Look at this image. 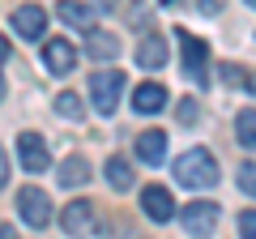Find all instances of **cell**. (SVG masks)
<instances>
[{"instance_id": "1", "label": "cell", "mask_w": 256, "mask_h": 239, "mask_svg": "<svg viewBox=\"0 0 256 239\" xmlns=\"http://www.w3.org/2000/svg\"><path fill=\"white\" fill-rule=\"evenodd\" d=\"M175 180L192 192H205V188L218 184V162H214L210 150H188V154L175 158Z\"/></svg>"}, {"instance_id": "2", "label": "cell", "mask_w": 256, "mask_h": 239, "mask_svg": "<svg viewBox=\"0 0 256 239\" xmlns=\"http://www.w3.org/2000/svg\"><path fill=\"white\" fill-rule=\"evenodd\" d=\"M120 94H124V73L120 68H98L90 77V102L98 116H111L120 107Z\"/></svg>"}, {"instance_id": "3", "label": "cell", "mask_w": 256, "mask_h": 239, "mask_svg": "<svg viewBox=\"0 0 256 239\" xmlns=\"http://www.w3.org/2000/svg\"><path fill=\"white\" fill-rule=\"evenodd\" d=\"M175 43H180V52H184V73H188L192 82H205V64H210L205 38L188 34V30H175Z\"/></svg>"}, {"instance_id": "4", "label": "cell", "mask_w": 256, "mask_h": 239, "mask_svg": "<svg viewBox=\"0 0 256 239\" xmlns=\"http://www.w3.org/2000/svg\"><path fill=\"white\" fill-rule=\"evenodd\" d=\"M18 214H22V222H30L34 230H43L47 222H52V196L38 192V188H22L18 192Z\"/></svg>"}, {"instance_id": "5", "label": "cell", "mask_w": 256, "mask_h": 239, "mask_svg": "<svg viewBox=\"0 0 256 239\" xmlns=\"http://www.w3.org/2000/svg\"><path fill=\"white\" fill-rule=\"evenodd\" d=\"M18 158H22V166H26L30 175H43L47 166H52L47 141L38 137V132H22V137H18Z\"/></svg>"}, {"instance_id": "6", "label": "cell", "mask_w": 256, "mask_h": 239, "mask_svg": "<svg viewBox=\"0 0 256 239\" xmlns=\"http://www.w3.org/2000/svg\"><path fill=\"white\" fill-rule=\"evenodd\" d=\"M43 64H47V73H56V77L73 73L77 68V47L68 43V38H47L43 43Z\"/></svg>"}, {"instance_id": "7", "label": "cell", "mask_w": 256, "mask_h": 239, "mask_svg": "<svg viewBox=\"0 0 256 239\" xmlns=\"http://www.w3.org/2000/svg\"><path fill=\"white\" fill-rule=\"evenodd\" d=\"M180 218H184V230L188 235H210L218 226V201H192Z\"/></svg>"}, {"instance_id": "8", "label": "cell", "mask_w": 256, "mask_h": 239, "mask_svg": "<svg viewBox=\"0 0 256 239\" xmlns=\"http://www.w3.org/2000/svg\"><path fill=\"white\" fill-rule=\"evenodd\" d=\"M13 30L34 43V38H43V30H47V13L38 9V4H22V9L13 13Z\"/></svg>"}, {"instance_id": "9", "label": "cell", "mask_w": 256, "mask_h": 239, "mask_svg": "<svg viewBox=\"0 0 256 239\" xmlns=\"http://www.w3.org/2000/svg\"><path fill=\"white\" fill-rule=\"evenodd\" d=\"M141 210H146L154 222H171V214H175V205H171V192H166L162 184H150L146 192H141Z\"/></svg>"}, {"instance_id": "10", "label": "cell", "mask_w": 256, "mask_h": 239, "mask_svg": "<svg viewBox=\"0 0 256 239\" xmlns=\"http://www.w3.org/2000/svg\"><path fill=\"white\" fill-rule=\"evenodd\" d=\"M90 222H94V205H90V201H68V210L60 214L64 235H86Z\"/></svg>"}, {"instance_id": "11", "label": "cell", "mask_w": 256, "mask_h": 239, "mask_svg": "<svg viewBox=\"0 0 256 239\" xmlns=\"http://www.w3.org/2000/svg\"><path fill=\"white\" fill-rule=\"evenodd\" d=\"M162 154H166V132L162 128H150V132H141V137H137V158L146 166H158V162H162Z\"/></svg>"}, {"instance_id": "12", "label": "cell", "mask_w": 256, "mask_h": 239, "mask_svg": "<svg viewBox=\"0 0 256 239\" xmlns=\"http://www.w3.org/2000/svg\"><path fill=\"white\" fill-rule=\"evenodd\" d=\"M56 13H60L64 26H73V30H94V9H90V4H82V0H60Z\"/></svg>"}, {"instance_id": "13", "label": "cell", "mask_w": 256, "mask_h": 239, "mask_svg": "<svg viewBox=\"0 0 256 239\" xmlns=\"http://www.w3.org/2000/svg\"><path fill=\"white\" fill-rule=\"evenodd\" d=\"M137 64L141 68H162L166 64V38L162 34H146L137 43Z\"/></svg>"}, {"instance_id": "14", "label": "cell", "mask_w": 256, "mask_h": 239, "mask_svg": "<svg viewBox=\"0 0 256 239\" xmlns=\"http://www.w3.org/2000/svg\"><path fill=\"white\" fill-rule=\"evenodd\" d=\"M132 107H137L141 116H154V111L166 107V90H162V86H154V82L137 86V94H132Z\"/></svg>"}, {"instance_id": "15", "label": "cell", "mask_w": 256, "mask_h": 239, "mask_svg": "<svg viewBox=\"0 0 256 239\" xmlns=\"http://www.w3.org/2000/svg\"><path fill=\"white\" fill-rule=\"evenodd\" d=\"M90 175H94L90 162H86L82 154H73V158H64V162H60V188H82Z\"/></svg>"}, {"instance_id": "16", "label": "cell", "mask_w": 256, "mask_h": 239, "mask_svg": "<svg viewBox=\"0 0 256 239\" xmlns=\"http://www.w3.org/2000/svg\"><path fill=\"white\" fill-rule=\"evenodd\" d=\"M86 34H90L86 38V52H90L94 60H116L120 56V38L116 34H98V30H86Z\"/></svg>"}, {"instance_id": "17", "label": "cell", "mask_w": 256, "mask_h": 239, "mask_svg": "<svg viewBox=\"0 0 256 239\" xmlns=\"http://www.w3.org/2000/svg\"><path fill=\"white\" fill-rule=\"evenodd\" d=\"M235 137H239V146L256 150V111H252V107L235 116Z\"/></svg>"}, {"instance_id": "18", "label": "cell", "mask_w": 256, "mask_h": 239, "mask_svg": "<svg viewBox=\"0 0 256 239\" xmlns=\"http://www.w3.org/2000/svg\"><path fill=\"white\" fill-rule=\"evenodd\" d=\"M107 180H111V188H132V166H128V158H107Z\"/></svg>"}, {"instance_id": "19", "label": "cell", "mask_w": 256, "mask_h": 239, "mask_svg": "<svg viewBox=\"0 0 256 239\" xmlns=\"http://www.w3.org/2000/svg\"><path fill=\"white\" fill-rule=\"evenodd\" d=\"M56 111H60L64 120H82V102H77V94H73V90L56 94Z\"/></svg>"}, {"instance_id": "20", "label": "cell", "mask_w": 256, "mask_h": 239, "mask_svg": "<svg viewBox=\"0 0 256 239\" xmlns=\"http://www.w3.org/2000/svg\"><path fill=\"white\" fill-rule=\"evenodd\" d=\"M239 188H244L248 196H256V162H244V166H239Z\"/></svg>"}, {"instance_id": "21", "label": "cell", "mask_w": 256, "mask_h": 239, "mask_svg": "<svg viewBox=\"0 0 256 239\" xmlns=\"http://www.w3.org/2000/svg\"><path fill=\"white\" fill-rule=\"evenodd\" d=\"M239 235H244V239H256V210H244V214H239Z\"/></svg>"}, {"instance_id": "22", "label": "cell", "mask_w": 256, "mask_h": 239, "mask_svg": "<svg viewBox=\"0 0 256 239\" xmlns=\"http://www.w3.org/2000/svg\"><path fill=\"white\" fill-rule=\"evenodd\" d=\"M222 4H226V0H196V9H201L205 18H214V13H222Z\"/></svg>"}, {"instance_id": "23", "label": "cell", "mask_w": 256, "mask_h": 239, "mask_svg": "<svg viewBox=\"0 0 256 239\" xmlns=\"http://www.w3.org/2000/svg\"><path fill=\"white\" fill-rule=\"evenodd\" d=\"M222 82H226V86H235V82H244V73H239L235 64H222Z\"/></svg>"}, {"instance_id": "24", "label": "cell", "mask_w": 256, "mask_h": 239, "mask_svg": "<svg viewBox=\"0 0 256 239\" xmlns=\"http://www.w3.org/2000/svg\"><path fill=\"white\" fill-rule=\"evenodd\" d=\"M180 120H184V124H192V120H196V102H180Z\"/></svg>"}, {"instance_id": "25", "label": "cell", "mask_w": 256, "mask_h": 239, "mask_svg": "<svg viewBox=\"0 0 256 239\" xmlns=\"http://www.w3.org/2000/svg\"><path fill=\"white\" fill-rule=\"evenodd\" d=\"M9 52H13V47H9V38L0 34V64H4V60H9Z\"/></svg>"}, {"instance_id": "26", "label": "cell", "mask_w": 256, "mask_h": 239, "mask_svg": "<svg viewBox=\"0 0 256 239\" xmlns=\"http://www.w3.org/2000/svg\"><path fill=\"white\" fill-rule=\"evenodd\" d=\"M4 180H9V162H4V150H0V188H4Z\"/></svg>"}, {"instance_id": "27", "label": "cell", "mask_w": 256, "mask_h": 239, "mask_svg": "<svg viewBox=\"0 0 256 239\" xmlns=\"http://www.w3.org/2000/svg\"><path fill=\"white\" fill-rule=\"evenodd\" d=\"M0 239H18V230H13V226H0Z\"/></svg>"}, {"instance_id": "28", "label": "cell", "mask_w": 256, "mask_h": 239, "mask_svg": "<svg viewBox=\"0 0 256 239\" xmlns=\"http://www.w3.org/2000/svg\"><path fill=\"white\" fill-rule=\"evenodd\" d=\"M248 90H252V94H256V73H248Z\"/></svg>"}, {"instance_id": "29", "label": "cell", "mask_w": 256, "mask_h": 239, "mask_svg": "<svg viewBox=\"0 0 256 239\" xmlns=\"http://www.w3.org/2000/svg\"><path fill=\"white\" fill-rule=\"evenodd\" d=\"M0 98H4V77H0Z\"/></svg>"}, {"instance_id": "30", "label": "cell", "mask_w": 256, "mask_h": 239, "mask_svg": "<svg viewBox=\"0 0 256 239\" xmlns=\"http://www.w3.org/2000/svg\"><path fill=\"white\" fill-rule=\"evenodd\" d=\"M248 4H252V9H256V0H248Z\"/></svg>"}, {"instance_id": "31", "label": "cell", "mask_w": 256, "mask_h": 239, "mask_svg": "<svg viewBox=\"0 0 256 239\" xmlns=\"http://www.w3.org/2000/svg\"><path fill=\"white\" fill-rule=\"evenodd\" d=\"M162 4H171V0H162Z\"/></svg>"}]
</instances>
